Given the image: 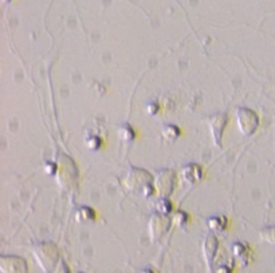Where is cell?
<instances>
[{
	"instance_id": "cell-1",
	"label": "cell",
	"mask_w": 275,
	"mask_h": 273,
	"mask_svg": "<svg viewBox=\"0 0 275 273\" xmlns=\"http://www.w3.org/2000/svg\"><path fill=\"white\" fill-rule=\"evenodd\" d=\"M236 118H238L239 130L244 136H251L259 125V119L256 117V114L250 109H239Z\"/></svg>"
},
{
	"instance_id": "cell-2",
	"label": "cell",
	"mask_w": 275,
	"mask_h": 273,
	"mask_svg": "<svg viewBox=\"0 0 275 273\" xmlns=\"http://www.w3.org/2000/svg\"><path fill=\"white\" fill-rule=\"evenodd\" d=\"M35 256H36V259L40 263V267L44 269V271H47V265H51L49 261V259H51L57 264L58 261V250L55 248L54 245L51 244H42V245H38V246H35Z\"/></svg>"
},
{
	"instance_id": "cell-3",
	"label": "cell",
	"mask_w": 275,
	"mask_h": 273,
	"mask_svg": "<svg viewBox=\"0 0 275 273\" xmlns=\"http://www.w3.org/2000/svg\"><path fill=\"white\" fill-rule=\"evenodd\" d=\"M227 122V115L224 114H219V115H215L210 119V126H211V132L212 136H214V141L216 142L217 145L220 146V139H221V134H223V130L226 127Z\"/></svg>"
},
{
	"instance_id": "cell-4",
	"label": "cell",
	"mask_w": 275,
	"mask_h": 273,
	"mask_svg": "<svg viewBox=\"0 0 275 273\" xmlns=\"http://www.w3.org/2000/svg\"><path fill=\"white\" fill-rule=\"evenodd\" d=\"M169 226H171V221L168 218H165L164 216H153L151 225H149L153 240H156V237H157L156 234L160 236V234H162L164 232H167V230L169 229Z\"/></svg>"
},
{
	"instance_id": "cell-5",
	"label": "cell",
	"mask_w": 275,
	"mask_h": 273,
	"mask_svg": "<svg viewBox=\"0 0 275 273\" xmlns=\"http://www.w3.org/2000/svg\"><path fill=\"white\" fill-rule=\"evenodd\" d=\"M173 181H175V173L172 170H164L161 177L158 178V191L162 195H168L173 191Z\"/></svg>"
},
{
	"instance_id": "cell-6",
	"label": "cell",
	"mask_w": 275,
	"mask_h": 273,
	"mask_svg": "<svg viewBox=\"0 0 275 273\" xmlns=\"http://www.w3.org/2000/svg\"><path fill=\"white\" fill-rule=\"evenodd\" d=\"M16 265H20L23 268H27L26 267V261L23 259H19V257H15V256H11V257H1L0 259V267H1V271L3 272H19L18 268H15Z\"/></svg>"
},
{
	"instance_id": "cell-7",
	"label": "cell",
	"mask_w": 275,
	"mask_h": 273,
	"mask_svg": "<svg viewBox=\"0 0 275 273\" xmlns=\"http://www.w3.org/2000/svg\"><path fill=\"white\" fill-rule=\"evenodd\" d=\"M217 249V240L215 236L208 234L206 243H204V254H206V259L208 263H211L212 257L215 256V252Z\"/></svg>"
},
{
	"instance_id": "cell-8",
	"label": "cell",
	"mask_w": 275,
	"mask_h": 273,
	"mask_svg": "<svg viewBox=\"0 0 275 273\" xmlns=\"http://www.w3.org/2000/svg\"><path fill=\"white\" fill-rule=\"evenodd\" d=\"M227 224L226 218H221V217H215V218H210L208 221V225L212 230H223L224 226Z\"/></svg>"
}]
</instances>
